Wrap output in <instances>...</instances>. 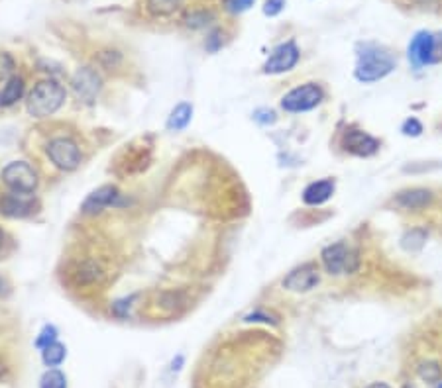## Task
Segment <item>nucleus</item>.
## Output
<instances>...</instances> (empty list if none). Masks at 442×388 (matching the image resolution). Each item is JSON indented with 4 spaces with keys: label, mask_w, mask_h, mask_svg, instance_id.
I'll list each match as a JSON object with an SVG mask.
<instances>
[{
    "label": "nucleus",
    "mask_w": 442,
    "mask_h": 388,
    "mask_svg": "<svg viewBox=\"0 0 442 388\" xmlns=\"http://www.w3.org/2000/svg\"><path fill=\"white\" fill-rule=\"evenodd\" d=\"M319 267L317 263H303L297 269H293L285 278H283V288L291 292H308L319 285Z\"/></svg>",
    "instance_id": "9"
},
{
    "label": "nucleus",
    "mask_w": 442,
    "mask_h": 388,
    "mask_svg": "<svg viewBox=\"0 0 442 388\" xmlns=\"http://www.w3.org/2000/svg\"><path fill=\"white\" fill-rule=\"evenodd\" d=\"M283 6H285V0H266L264 14L266 16H278L279 12L283 10Z\"/></svg>",
    "instance_id": "30"
},
{
    "label": "nucleus",
    "mask_w": 442,
    "mask_h": 388,
    "mask_svg": "<svg viewBox=\"0 0 442 388\" xmlns=\"http://www.w3.org/2000/svg\"><path fill=\"white\" fill-rule=\"evenodd\" d=\"M24 89H26V84H24V79H22V77H18V75L10 77L8 81L4 82V87H2V91H0V106H2V108H10V106H14V104L22 98Z\"/></svg>",
    "instance_id": "16"
},
{
    "label": "nucleus",
    "mask_w": 442,
    "mask_h": 388,
    "mask_svg": "<svg viewBox=\"0 0 442 388\" xmlns=\"http://www.w3.org/2000/svg\"><path fill=\"white\" fill-rule=\"evenodd\" d=\"M213 18V14L211 12H193V14H189L187 16V26H191V28H203L208 24V20Z\"/></svg>",
    "instance_id": "25"
},
{
    "label": "nucleus",
    "mask_w": 442,
    "mask_h": 388,
    "mask_svg": "<svg viewBox=\"0 0 442 388\" xmlns=\"http://www.w3.org/2000/svg\"><path fill=\"white\" fill-rule=\"evenodd\" d=\"M322 96L325 94H322L320 87H317L315 82H307V84H301L297 89L289 91L281 98V108L291 114L307 112V110H313L322 103Z\"/></svg>",
    "instance_id": "6"
},
{
    "label": "nucleus",
    "mask_w": 442,
    "mask_h": 388,
    "mask_svg": "<svg viewBox=\"0 0 442 388\" xmlns=\"http://www.w3.org/2000/svg\"><path fill=\"white\" fill-rule=\"evenodd\" d=\"M0 177H2V183L14 194L31 196L38 188V173L26 161H12L2 169Z\"/></svg>",
    "instance_id": "5"
},
{
    "label": "nucleus",
    "mask_w": 442,
    "mask_h": 388,
    "mask_svg": "<svg viewBox=\"0 0 442 388\" xmlns=\"http://www.w3.org/2000/svg\"><path fill=\"white\" fill-rule=\"evenodd\" d=\"M67 92L62 84L53 79L40 81L31 89L28 96V114L31 118H48L53 116L65 104Z\"/></svg>",
    "instance_id": "2"
},
{
    "label": "nucleus",
    "mask_w": 442,
    "mask_h": 388,
    "mask_svg": "<svg viewBox=\"0 0 442 388\" xmlns=\"http://www.w3.org/2000/svg\"><path fill=\"white\" fill-rule=\"evenodd\" d=\"M132 300H134V297L122 298V300H116V302L113 304L114 316L128 318V314H130V308H132Z\"/></svg>",
    "instance_id": "27"
},
{
    "label": "nucleus",
    "mask_w": 442,
    "mask_h": 388,
    "mask_svg": "<svg viewBox=\"0 0 442 388\" xmlns=\"http://www.w3.org/2000/svg\"><path fill=\"white\" fill-rule=\"evenodd\" d=\"M34 212H36V202L30 196L12 193L0 198V214L8 216V218H26Z\"/></svg>",
    "instance_id": "13"
},
{
    "label": "nucleus",
    "mask_w": 442,
    "mask_h": 388,
    "mask_svg": "<svg viewBox=\"0 0 442 388\" xmlns=\"http://www.w3.org/2000/svg\"><path fill=\"white\" fill-rule=\"evenodd\" d=\"M427 241V232L421 230V227H415V230H409L407 234L401 237V247L409 253H417L421 251L422 246Z\"/></svg>",
    "instance_id": "19"
},
{
    "label": "nucleus",
    "mask_w": 442,
    "mask_h": 388,
    "mask_svg": "<svg viewBox=\"0 0 442 388\" xmlns=\"http://www.w3.org/2000/svg\"><path fill=\"white\" fill-rule=\"evenodd\" d=\"M14 71V59H12L8 53H0V81H8Z\"/></svg>",
    "instance_id": "24"
},
{
    "label": "nucleus",
    "mask_w": 442,
    "mask_h": 388,
    "mask_svg": "<svg viewBox=\"0 0 442 388\" xmlns=\"http://www.w3.org/2000/svg\"><path fill=\"white\" fill-rule=\"evenodd\" d=\"M254 120L257 124H262V126H269V124H276L278 116H276L273 110H269V108H259V110L254 112Z\"/></svg>",
    "instance_id": "28"
},
{
    "label": "nucleus",
    "mask_w": 442,
    "mask_h": 388,
    "mask_svg": "<svg viewBox=\"0 0 442 388\" xmlns=\"http://www.w3.org/2000/svg\"><path fill=\"white\" fill-rule=\"evenodd\" d=\"M183 363H185V357H183V355H177V357L171 361V371H181Z\"/></svg>",
    "instance_id": "33"
},
{
    "label": "nucleus",
    "mask_w": 442,
    "mask_h": 388,
    "mask_svg": "<svg viewBox=\"0 0 442 388\" xmlns=\"http://www.w3.org/2000/svg\"><path fill=\"white\" fill-rule=\"evenodd\" d=\"M442 59V36H434L431 31H419L409 43V61L415 69L425 65H432Z\"/></svg>",
    "instance_id": "4"
},
{
    "label": "nucleus",
    "mask_w": 442,
    "mask_h": 388,
    "mask_svg": "<svg viewBox=\"0 0 442 388\" xmlns=\"http://www.w3.org/2000/svg\"><path fill=\"white\" fill-rule=\"evenodd\" d=\"M320 261H322V267L327 269V273L334 276L352 275L360 267L358 251L342 241L325 247L320 253Z\"/></svg>",
    "instance_id": "3"
},
{
    "label": "nucleus",
    "mask_w": 442,
    "mask_h": 388,
    "mask_svg": "<svg viewBox=\"0 0 442 388\" xmlns=\"http://www.w3.org/2000/svg\"><path fill=\"white\" fill-rule=\"evenodd\" d=\"M6 288H8V285H6V281H4V278L0 276V297H2L4 292H6Z\"/></svg>",
    "instance_id": "34"
},
{
    "label": "nucleus",
    "mask_w": 442,
    "mask_h": 388,
    "mask_svg": "<svg viewBox=\"0 0 442 388\" xmlns=\"http://www.w3.org/2000/svg\"><path fill=\"white\" fill-rule=\"evenodd\" d=\"M356 69L354 75L360 82H376L385 79L393 69H395V57L391 55L390 50L378 43H360L356 47Z\"/></svg>",
    "instance_id": "1"
},
{
    "label": "nucleus",
    "mask_w": 442,
    "mask_h": 388,
    "mask_svg": "<svg viewBox=\"0 0 442 388\" xmlns=\"http://www.w3.org/2000/svg\"><path fill=\"white\" fill-rule=\"evenodd\" d=\"M120 204H122V194H120V191L114 184H104V186L93 191V193L85 198L81 210L85 214H99V212H103L104 208Z\"/></svg>",
    "instance_id": "10"
},
{
    "label": "nucleus",
    "mask_w": 442,
    "mask_h": 388,
    "mask_svg": "<svg viewBox=\"0 0 442 388\" xmlns=\"http://www.w3.org/2000/svg\"><path fill=\"white\" fill-rule=\"evenodd\" d=\"M206 47H208V52H216L218 47H220V40H218V31L213 33L211 38H208V43H206Z\"/></svg>",
    "instance_id": "32"
},
{
    "label": "nucleus",
    "mask_w": 442,
    "mask_h": 388,
    "mask_svg": "<svg viewBox=\"0 0 442 388\" xmlns=\"http://www.w3.org/2000/svg\"><path fill=\"white\" fill-rule=\"evenodd\" d=\"M2 373H4V365H2V361H0V377H2Z\"/></svg>",
    "instance_id": "37"
},
{
    "label": "nucleus",
    "mask_w": 442,
    "mask_h": 388,
    "mask_svg": "<svg viewBox=\"0 0 442 388\" xmlns=\"http://www.w3.org/2000/svg\"><path fill=\"white\" fill-rule=\"evenodd\" d=\"M191 120H193V104L179 103L167 118V128L173 132H181L191 124Z\"/></svg>",
    "instance_id": "17"
},
{
    "label": "nucleus",
    "mask_w": 442,
    "mask_h": 388,
    "mask_svg": "<svg viewBox=\"0 0 442 388\" xmlns=\"http://www.w3.org/2000/svg\"><path fill=\"white\" fill-rule=\"evenodd\" d=\"M417 375L425 380V382H439L442 377V368L432 363V361H427V363H421L417 367Z\"/></svg>",
    "instance_id": "22"
},
{
    "label": "nucleus",
    "mask_w": 442,
    "mask_h": 388,
    "mask_svg": "<svg viewBox=\"0 0 442 388\" xmlns=\"http://www.w3.org/2000/svg\"><path fill=\"white\" fill-rule=\"evenodd\" d=\"M401 132L405 135H411V137H419L422 133V124L417 120V118H407L401 126Z\"/></svg>",
    "instance_id": "26"
},
{
    "label": "nucleus",
    "mask_w": 442,
    "mask_h": 388,
    "mask_svg": "<svg viewBox=\"0 0 442 388\" xmlns=\"http://www.w3.org/2000/svg\"><path fill=\"white\" fill-rule=\"evenodd\" d=\"M432 202V193L427 188H413L403 191L395 196V204L403 210H421Z\"/></svg>",
    "instance_id": "15"
},
{
    "label": "nucleus",
    "mask_w": 442,
    "mask_h": 388,
    "mask_svg": "<svg viewBox=\"0 0 442 388\" xmlns=\"http://www.w3.org/2000/svg\"><path fill=\"white\" fill-rule=\"evenodd\" d=\"M254 4V0H227V10L232 14H240V12L248 10Z\"/></svg>",
    "instance_id": "29"
},
{
    "label": "nucleus",
    "mask_w": 442,
    "mask_h": 388,
    "mask_svg": "<svg viewBox=\"0 0 442 388\" xmlns=\"http://www.w3.org/2000/svg\"><path fill=\"white\" fill-rule=\"evenodd\" d=\"M185 0H148V10L154 16H171L183 6Z\"/></svg>",
    "instance_id": "20"
},
{
    "label": "nucleus",
    "mask_w": 442,
    "mask_h": 388,
    "mask_svg": "<svg viewBox=\"0 0 442 388\" xmlns=\"http://www.w3.org/2000/svg\"><path fill=\"white\" fill-rule=\"evenodd\" d=\"M45 151H48V157L52 159V163L65 173L75 171L81 165V151H79L77 143L69 137H55L48 143Z\"/></svg>",
    "instance_id": "7"
},
{
    "label": "nucleus",
    "mask_w": 442,
    "mask_h": 388,
    "mask_svg": "<svg viewBox=\"0 0 442 388\" xmlns=\"http://www.w3.org/2000/svg\"><path fill=\"white\" fill-rule=\"evenodd\" d=\"M73 91L77 94V98L83 103H94L97 94L101 92V77L91 69V67H81L73 75Z\"/></svg>",
    "instance_id": "11"
},
{
    "label": "nucleus",
    "mask_w": 442,
    "mask_h": 388,
    "mask_svg": "<svg viewBox=\"0 0 442 388\" xmlns=\"http://www.w3.org/2000/svg\"><path fill=\"white\" fill-rule=\"evenodd\" d=\"M336 183L334 179H322L317 183H311L303 191V202L308 206H320L325 204L327 200H330V196L334 194Z\"/></svg>",
    "instance_id": "14"
},
{
    "label": "nucleus",
    "mask_w": 442,
    "mask_h": 388,
    "mask_svg": "<svg viewBox=\"0 0 442 388\" xmlns=\"http://www.w3.org/2000/svg\"><path fill=\"white\" fill-rule=\"evenodd\" d=\"M65 357H67V348L63 343H59V341H55V343L48 345L45 349H41V361H43L45 367L57 368L65 361Z\"/></svg>",
    "instance_id": "18"
},
{
    "label": "nucleus",
    "mask_w": 442,
    "mask_h": 388,
    "mask_svg": "<svg viewBox=\"0 0 442 388\" xmlns=\"http://www.w3.org/2000/svg\"><path fill=\"white\" fill-rule=\"evenodd\" d=\"M344 149L358 157H370L380 149V142L362 130H350L344 135Z\"/></svg>",
    "instance_id": "12"
},
{
    "label": "nucleus",
    "mask_w": 442,
    "mask_h": 388,
    "mask_svg": "<svg viewBox=\"0 0 442 388\" xmlns=\"http://www.w3.org/2000/svg\"><path fill=\"white\" fill-rule=\"evenodd\" d=\"M299 63V50L295 45V41H285L278 45L271 55L268 57V61L264 63V73L266 75H279V73L291 71Z\"/></svg>",
    "instance_id": "8"
},
{
    "label": "nucleus",
    "mask_w": 442,
    "mask_h": 388,
    "mask_svg": "<svg viewBox=\"0 0 442 388\" xmlns=\"http://www.w3.org/2000/svg\"><path fill=\"white\" fill-rule=\"evenodd\" d=\"M368 388H391L390 385H385V382H371Z\"/></svg>",
    "instance_id": "35"
},
{
    "label": "nucleus",
    "mask_w": 442,
    "mask_h": 388,
    "mask_svg": "<svg viewBox=\"0 0 442 388\" xmlns=\"http://www.w3.org/2000/svg\"><path fill=\"white\" fill-rule=\"evenodd\" d=\"M244 322H266V324H278V320L276 318H271L269 314L266 312H252V314H248L244 318Z\"/></svg>",
    "instance_id": "31"
},
{
    "label": "nucleus",
    "mask_w": 442,
    "mask_h": 388,
    "mask_svg": "<svg viewBox=\"0 0 442 388\" xmlns=\"http://www.w3.org/2000/svg\"><path fill=\"white\" fill-rule=\"evenodd\" d=\"M40 388H67V377L57 368H50L41 375Z\"/></svg>",
    "instance_id": "21"
},
{
    "label": "nucleus",
    "mask_w": 442,
    "mask_h": 388,
    "mask_svg": "<svg viewBox=\"0 0 442 388\" xmlns=\"http://www.w3.org/2000/svg\"><path fill=\"white\" fill-rule=\"evenodd\" d=\"M4 244V232H2V227H0V247Z\"/></svg>",
    "instance_id": "36"
},
{
    "label": "nucleus",
    "mask_w": 442,
    "mask_h": 388,
    "mask_svg": "<svg viewBox=\"0 0 442 388\" xmlns=\"http://www.w3.org/2000/svg\"><path fill=\"white\" fill-rule=\"evenodd\" d=\"M57 327L52 326V324H45V326L41 327V331H40V336L36 337V341H34V345H36V349H45L48 345H52V343H55L57 341Z\"/></svg>",
    "instance_id": "23"
}]
</instances>
